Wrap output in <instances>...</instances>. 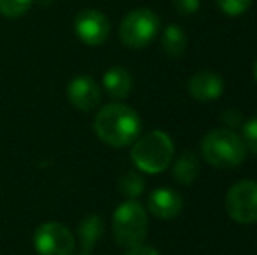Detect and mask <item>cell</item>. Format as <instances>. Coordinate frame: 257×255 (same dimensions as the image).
Returning a JSON list of instances; mask_svg holds the SVG:
<instances>
[{"instance_id":"obj_1","label":"cell","mask_w":257,"mask_h":255,"mask_svg":"<svg viewBox=\"0 0 257 255\" xmlns=\"http://www.w3.org/2000/svg\"><path fill=\"white\" fill-rule=\"evenodd\" d=\"M96 136L115 149L133 145L140 136L142 121L135 109L124 103H108L100 109L93 123Z\"/></svg>"},{"instance_id":"obj_2","label":"cell","mask_w":257,"mask_h":255,"mask_svg":"<svg viewBox=\"0 0 257 255\" xmlns=\"http://www.w3.org/2000/svg\"><path fill=\"white\" fill-rule=\"evenodd\" d=\"M201 154L212 166L231 170L245 161L247 147L233 129H212L201 140Z\"/></svg>"},{"instance_id":"obj_3","label":"cell","mask_w":257,"mask_h":255,"mask_svg":"<svg viewBox=\"0 0 257 255\" xmlns=\"http://www.w3.org/2000/svg\"><path fill=\"white\" fill-rule=\"evenodd\" d=\"M132 159L144 173H161L173 159V142L165 131L154 129L133 142Z\"/></svg>"},{"instance_id":"obj_4","label":"cell","mask_w":257,"mask_h":255,"mask_svg":"<svg viewBox=\"0 0 257 255\" xmlns=\"http://www.w3.org/2000/svg\"><path fill=\"white\" fill-rule=\"evenodd\" d=\"M147 211L137 199H128L121 203L112 217V234L122 248H133L142 245L147 236Z\"/></svg>"},{"instance_id":"obj_5","label":"cell","mask_w":257,"mask_h":255,"mask_svg":"<svg viewBox=\"0 0 257 255\" xmlns=\"http://www.w3.org/2000/svg\"><path fill=\"white\" fill-rule=\"evenodd\" d=\"M159 18L151 9H135L124 16L119 27V39L130 49L149 46L159 34Z\"/></svg>"},{"instance_id":"obj_6","label":"cell","mask_w":257,"mask_h":255,"mask_svg":"<svg viewBox=\"0 0 257 255\" xmlns=\"http://www.w3.org/2000/svg\"><path fill=\"white\" fill-rule=\"evenodd\" d=\"M34 246L39 255H74L75 239L65 224L46 222L35 229Z\"/></svg>"},{"instance_id":"obj_7","label":"cell","mask_w":257,"mask_h":255,"mask_svg":"<svg viewBox=\"0 0 257 255\" xmlns=\"http://www.w3.org/2000/svg\"><path fill=\"white\" fill-rule=\"evenodd\" d=\"M226 211L240 224L257 222V182H236L226 194Z\"/></svg>"},{"instance_id":"obj_8","label":"cell","mask_w":257,"mask_h":255,"mask_svg":"<svg viewBox=\"0 0 257 255\" xmlns=\"http://www.w3.org/2000/svg\"><path fill=\"white\" fill-rule=\"evenodd\" d=\"M74 30L79 41L86 46H102L110 35V23L100 11L84 9L75 16Z\"/></svg>"},{"instance_id":"obj_9","label":"cell","mask_w":257,"mask_h":255,"mask_svg":"<svg viewBox=\"0 0 257 255\" xmlns=\"http://www.w3.org/2000/svg\"><path fill=\"white\" fill-rule=\"evenodd\" d=\"M67 98L77 110L89 112L96 109L102 100V91H100L98 82L89 75H75L67 84Z\"/></svg>"},{"instance_id":"obj_10","label":"cell","mask_w":257,"mask_h":255,"mask_svg":"<svg viewBox=\"0 0 257 255\" xmlns=\"http://www.w3.org/2000/svg\"><path fill=\"white\" fill-rule=\"evenodd\" d=\"M187 91L196 102L206 103L217 100L224 91L222 77L215 72L200 70L189 79L187 82Z\"/></svg>"},{"instance_id":"obj_11","label":"cell","mask_w":257,"mask_h":255,"mask_svg":"<svg viewBox=\"0 0 257 255\" xmlns=\"http://www.w3.org/2000/svg\"><path fill=\"white\" fill-rule=\"evenodd\" d=\"M149 211L156 218H163V220H172L177 218L182 211V197L179 192L172 191V189H156L151 192L149 201H147Z\"/></svg>"},{"instance_id":"obj_12","label":"cell","mask_w":257,"mask_h":255,"mask_svg":"<svg viewBox=\"0 0 257 255\" xmlns=\"http://www.w3.org/2000/svg\"><path fill=\"white\" fill-rule=\"evenodd\" d=\"M103 89L114 100H124L132 93L133 79L132 74L124 67H112L103 74Z\"/></svg>"},{"instance_id":"obj_13","label":"cell","mask_w":257,"mask_h":255,"mask_svg":"<svg viewBox=\"0 0 257 255\" xmlns=\"http://www.w3.org/2000/svg\"><path fill=\"white\" fill-rule=\"evenodd\" d=\"M105 232V222L98 213H89L79 224V243L82 252H93Z\"/></svg>"},{"instance_id":"obj_14","label":"cell","mask_w":257,"mask_h":255,"mask_svg":"<svg viewBox=\"0 0 257 255\" xmlns=\"http://www.w3.org/2000/svg\"><path fill=\"white\" fill-rule=\"evenodd\" d=\"M200 175V161L193 150H184L175 159L172 168V177L180 185H191Z\"/></svg>"},{"instance_id":"obj_15","label":"cell","mask_w":257,"mask_h":255,"mask_svg":"<svg viewBox=\"0 0 257 255\" xmlns=\"http://www.w3.org/2000/svg\"><path fill=\"white\" fill-rule=\"evenodd\" d=\"M187 48V37L184 30L177 25H168L163 32L161 49L170 58H180Z\"/></svg>"},{"instance_id":"obj_16","label":"cell","mask_w":257,"mask_h":255,"mask_svg":"<svg viewBox=\"0 0 257 255\" xmlns=\"http://www.w3.org/2000/svg\"><path fill=\"white\" fill-rule=\"evenodd\" d=\"M144 189H146V182H144L142 175L137 171H126L119 178V192L128 199H137L144 192Z\"/></svg>"},{"instance_id":"obj_17","label":"cell","mask_w":257,"mask_h":255,"mask_svg":"<svg viewBox=\"0 0 257 255\" xmlns=\"http://www.w3.org/2000/svg\"><path fill=\"white\" fill-rule=\"evenodd\" d=\"M34 0H0V14L6 18H21L27 14Z\"/></svg>"},{"instance_id":"obj_18","label":"cell","mask_w":257,"mask_h":255,"mask_svg":"<svg viewBox=\"0 0 257 255\" xmlns=\"http://www.w3.org/2000/svg\"><path fill=\"white\" fill-rule=\"evenodd\" d=\"M215 4L226 16H241L252 6V0H215Z\"/></svg>"},{"instance_id":"obj_19","label":"cell","mask_w":257,"mask_h":255,"mask_svg":"<svg viewBox=\"0 0 257 255\" xmlns=\"http://www.w3.org/2000/svg\"><path fill=\"white\" fill-rule=\"evenodd\" d=\"M241 131H243V143L250 152L257 154V117L247 121V123L241 126Z\"/></svg>"},{"instance_id":"obj_20","label":"cell","mask_w":257,"mask_h":255,"mask_svg":"<svg viewBox=\"0 0 257 255\" xmlns=\"http://www.w3.org/2000/svg\"><path fill=\"white\" fill-rule=\"evenodd\" d=\"M173 7L184 16H189L200 9V0H173Z\"/></svg>"},{"instance_id":"obj_21","label":"cell","mask_w":257,"mask_h":255,"mask_svg":"<svg viewBox=\"0 0 257 255\" xmlns=\"http://www.w3.org/2000/svg\"><path fill=\"white\" fill-rule=\"evenodd\" d=\"M222 121L229 126V129H236V128L243 126V123H241V114L233 109L226 110V112L222 114Z\"/></svg>"},{"instance_id":"obj_22","label":"cell","mask_w":257,"mask_h":255,"mask_svg":"<svg viewBox=\"0 0 257 255\" xmlns=\"http://www.w3.org/2000/svg\"><path fill=\"white\" fill-rule=\"evenodd\" d=\"M126 255H159V252L153 246H147V245H137L133 248H128Z\"/></svg>"},{"instance_id":"obj_23","label":"cell","mask_w":257,"mask_h":255,"mask_svg":"<svg viewBox=\"0 0 257 255\" xmlns=\"http://www.w3.org/2000/svg\"><path fill=\"white\" fill-rule=\"evenodd\" d=\"M254 77H255V81H257V62L254 65Z\"/></svg>"},{"instance_id":"obj_24","label":"cell","mask_w":257,"mask_h":255,"mask_svg":"<svg viewBox=\"0 0 257 255\" xmlns=\"http://www.w3.org/2000/svg\"><path fill=\"white\" fill-rule=\"evenodd\" d=\"M79 255H91V252H81Z\"/></svg>"}]
</instances>
